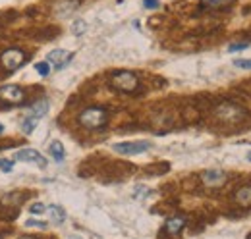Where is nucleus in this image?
<instances>
[{"label": "nucleus", "instance_id": "1", "mask_svg": "<svg viewBox=\"0 0 251 239\" xmlns=\"http://www.w3.org/2000/svg\"><path fill=\"white\" fill-rule=\"evenodd\" d=\"M108 120V112L100 106H91V108H85L81 114H79V123L87 129H99L106 123Z\"/></svg>", "mask_w": 251, "mask_h": 239}, {"label": "nucleus", "instance_id": "2", "mask_svg": "<svg viewBox=\"0 0 251 239\" xmlns=\"http://www.w3.org/2000/svg\"><path fill=\"white\" fill-rule=\"evenodd\" d=\"M110 85L120 93H133L137 89L139 81H137L135 73H131V72H116L110 79Z\"/></svg>", "mask_w": 251, "mask_h": 239}, {"label": "nucleus", "instance_id": "3", "mask_svg": "<svg viewBox=\"0 0 251 239\" xmlns=\"http://www.w3.org/2000/svg\"><path fill=\"white\" fill-rule=\"evenodd\" d=\"M25 60V54L20 50V48H6L2 54H0V64L8 70V72H16Z\"/></svg>", "mask_w": 251, "mask_h": 239}, {"label": "nucleus", "instance_id": "4", "mask_svg": "<svg viewBox=\"0 0 251 239\" xmlns=\"http://www.w3.org/2000/svg\"><path fill=\"white\" fill-rule=\"evenodd\" d=\"M0 100L6 104H22L25 100V93L20 85H4L0 87Z\"/></svg>", "mask_w": 251, "mask_h": 239}, {"label": "nucleus", "instance_id": "5", "mask_svg": "<svg viewBox=\"0 0 251 239\" xmlns=\"http://www.w3.org/2000/svg\"><path fill=\"white\" fill-rule=\"evenodd\" d=\"M149 149H151V143L149 141H131V143H116L114 145V150L118 154H124V156L139 154V152H145V150Z\"/></svg>", "mask_w": 251, "mask_h": 239}, {"label": "nucleus", "instance_id": "6", "mask_svg": "<svg viewBox=\"0 0 251 239\" xmlns=\"http://www.w3.org/2000/svg\"><path fill=\"white\" fill-rule=\"evenodd\" d=\"M16 160L18 162H29V164H35L39 168H47V158L35 149H24L16 152Z\"/></svg>", "mask_w": 251, "mask_h": 239}, {"label": "nucleus", "instance_id": "7", "mask_svg": "<svg viewBox=\"0 0 251 239\" xmlns=\"http://www.w3.org/2000/svg\"><path fill=\"white\" fill-rule=\"evenodd\" d=\"M72 58H74V52L64 50V48H56V50L49 52L47 62H49L50 66H54L56 70H62V68H66V66L70 64V60H72Z\"/></svg>", "mask_w": 251, "mask_h": 239}, {"label": "nucleus", "instance_id": "8", "mask_svg": "<svg viewBox=\"0 0 251 239\" xmlns=\"http://www.w3.org/2000/svg\"><path fill=\"white\" fill-rule=\"evenodd\" d=\"M217 116L220 120H224V121H238L240 118L246 116V112L242 108L234 106V104H222V106L217 108Z\"/></svg>", "mask_w": 251, "mask_h": 239}, {"label": "nucleus", "instance_id": "9", "mask_svg": "<svg viewBox=\"0 0 251 239\" xmlns=\"http://www.w3.org/2000/svg\"><path fill=\"white\" fill-rule=\"evenodd\" d=\"M184 226H186V218H184V216H174V218H168V220H166L164 230H166V234H170V236H178V234L184 230Z\"/></svg>", "mask_w": 251, "mask_h": 239}, {"label": "nucleus", "instance_id": "10", "mask_svg": "<svg viewBox=\"0 0 251 239\" xmlns=\"http://www.w3.org/2000/svg\"><path fill=\"white\" fill-rule=\"evenodd\" d=\"M47 110H49V100L47 98H41V100H37L31 108H29V114H31V118H41V116L47 114Z\"/></svg>", "mask_w": 251, "mask_h": 239}, {"label": "nucleus", "instance_id": "11", "mask_svg": "<svg viewBox=\"0 0 251 239\" xmlns=\"http://www.w3.org/2000/svg\"><path fill=\"white\" fill-rule=\"evenodd\" d=\"M203 181H205L207 185H217L220 181H224V174L219 172V170H209V172L203 174Z\"/></svg>", "mask_w": 251, "mask_h": 239}, {"label": "nucleus", "instance_id": "12", "mask_svg": "<svg viewBox=\"0 0 251 239\" xmlns=\"http://www.w3.org/2000/svg\"><path fill=\"white\" fill-rule=\"evenodd\" d=\"M49 212V216H50V220H52V224H62L64 218H66V212H64L60 207H56V205H52V207H49L47 209Z\"/></svg>", "mask_w": 251, "mask_h": 239}, {"label": "nucleus", "instance_id": "13", "mask_svg": "<svg viewBox=\"0 0 251 239\" xmlns=\"http://www.w3.org/2000/svg\"><path fill=\"white\" fill-rule=\"evenodd\" d=\"M49 150H50V154L54 156L56 162H62L64 160V154H66V152H64V145L60 143V141H52L50 147H49Z\"/></svg>", "mask_w": 251, "mask_h": 239}, {"label": "nucleus", "instance_id": "14", "mask_svg": "<svg viewBox=\"0 0 251 239\" xmlns=\"http://www.w3.org/2000/svg\"><path fill=\"white\" fill-rule=\"evenodd\" d=\"M236 201L242 203V205H250L251 203V187H242V189L236 193Z\"/></svg>", "mask_w": 251, "mask_h": 239}, {"label": "nucleus", "instance_id": "15", "mask_svg": "<svg viewBox=\"0 0 251 239\" xmlns=\"http://www.w3.org/2000/svg\"><path fill=\"white\" fill-rule=\"evenodd\" d=\"M85 29H87V24H85L83 20H75V22H74V25H72L74 35H83Z\"/></svg>", "mask_w": 251, "mask_h": 239}, {"label": "nucleus", "instance_id": "16", "mask_svg": "<svg viewBox=\"0 0 251 239\" xmlns=\"http://www.w3.org/2000/svg\"><path fill=\"white\" fill-rule=\"evenodd\" d=\"M201 2L209 8H222V6H228L232 0H201Z\"/></svg>", "mask_w": 251, "mask_h": 239}, {"label": "nucleus", "instance_id": "17", "mask_svg": "<svg viewBox=\"0 0 251 239\" xmlns=\"http://www.w3.org/2000/svg\"><path fill=\"white\" fill-rule=\"evenodd\" d=\"M35 123H37V118L24 120V123H22V129H24V133H25V135H29L33 129H35Z\"/></svg>", "mask_w": 251, "mask_h": 239}, {"label": "nucleus", "instance_id": "18", "mask_svg": "<svg viewBox=\"0 0 251 239\" xmlns=\"http://www.w3.org/2000/svg\"><path fill=\"white\" fill-rule=\"evenodd\" d=\"M35 70L39 72V75H49V72H50V64L49 62H39V64H35Z\"/></svg>", "mask_w": 251, "mask_h": 239}, {"label": "nucleus", "instance_id": "19", "mask_svg": "<svg viewBox=\"0 0 251 239\" xmlns=\"http://www.w3.org/2000/svg\"><path fill=\"white\" fill-rule=\"evenodd\" d=\"M25 226H27V228H39V230H45V228H47V224H45V222H39V220H27Z\"/></svg>", "mask_w": 251, "mask_h": 239}, {"label": "nucleus", "instance_id": "20", "mask_svg": "<svg viewBox=\"0 0 251 239\" xmlns=\"http://www.w3.org/2000/svg\"><path fill=\"white\" fill-rule=\"evenodd\" d=\"M234 66H236V68H244V70H251V60H248V58L236 60V62H234Z\"/></svg>", "mask_w": 251, "mask_h": 239}, {"label": "nucleus", "instance_id": "21", "mask_svg": "<svg viewBox=\"0 0 251 239\" xmlns=\"http://www.w3.org/2000/svg\"><path fill=\"white\" fill-rule=\"evenodd\" d=\"M0 170L12 172V170H14V162H12V160H0Z\"/></svg>", "mask_w": 251, "mask_h": 239}, {"label": "nucleus", "instance_id": "22", "mask_svg": "<svg viewBox=\"0 0 251 239\" xmlns=\"http://www.w3.org/2000/svg\"><path fill=\"white\" fill-rule=\"evenodd\" d=\"M244 48H248V43H238V45H230L228 47L230 52H238V50H244Z\"/></svg>", "mask_w": 251, "mask_h": 239}, {"label": "nucleus", "instance_id": "23", "mask_svg": "<svg viewBox=\"0 0 251 239\" xmlns=\"http://www.w3.org/2000/svg\"><path fill=\"white\" fill-rule=\"evenodd\" d=\"M143 6H145V8H149V10H157L158 0H143Z\"/></svg>", "mask_w": 251, "mask_h": 239}, {"label": "nucleus", "instance_id": "24", "mask_svg": "<svg viewBox=\"0 0 251 239\" xmlns=\"http://www.w3.org/2000/svg\"><path fill=\"white\" fill-rule=\"evenodd\" d=\"M33 212V214H41V212H45V205H41V203H35V205H31V209H29Z\"/></svg>", "mask_w": 251, "mask_h": 239}, {"label": "nucleus", "instance_id": "25", "mask_svg": "<svg viewBox=\"0 0 251 239\" xmlns=\"http://www.w3.org/2000/svg\"><path fill=\"white\" fill-rule=\"evenodd\" d=\"M20 239H35V238H31V236H24V238H20Z\"/></svg>", "mask_w": 251, "mask_h": 239}, {"label": "nucleus", "instance_id": "26", "mask_svg": "<svg viewBox=\"0 0 251 239\" xmlns=\"http://www.w3.org/2000/svg\"><path fill=\"white\" fill-rule=\"evenodd\" d=\"M2 131H4V127H2V123H0V133H2Z\"/></svg>", "mask_w": 251, "mask_h": 239}, {"label": "nucleus", "instance_id": "27", "mask_svg": "<svg viewBox=\"0 0 251 239\" xmlns=\"http://www.w3.org/2000/svg\"><path fill=\"white\" fill-rule=\"evenodd\" d=\"M248 160H250V162H251V152H250V154H248Z\"/></svg>", "mask_w": 251, "mask_h": 239}, {"label": "nucleus", "instance_id": "28", "mask_svg": "<svg viewBox=\"0 0 251 239\" xmlns=\"http://www.w3.org/2000/svg\"><path fill=\"white\" fill-rule=\"evenodd\" d=\"M248 239H251V234H250V236H248Z\"/></svg>", "mask_w": 251, "mask_h": 239}, {"label": "nucleus", "instance_id": "29", "mask_svg": "<svg viewBox=\"0 0 251 239\" xmlns=\"http://www.w3.org/2000/svg\"><path fill=\"white\" fill-rule=\"evenodd\" d=\"M0 239H2V236H0Z\"/></svg>", "mask_w": 251, "mask_h": 239}]
</instances>
